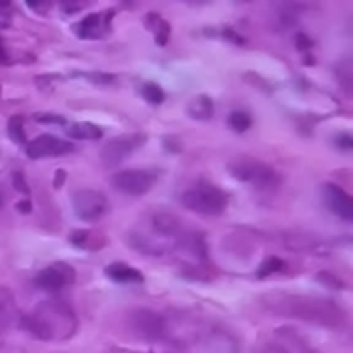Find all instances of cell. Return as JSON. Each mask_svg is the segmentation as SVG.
<instances>
[{"label":"cell","instance_id":"obj_5","mask_svg":"<svg viewBox=\"0 0 353 353\" xmlns=\"http://www.w3.org/2000/svg\"><path fill=\"white\" fill-rule=\"evenodd\" d=\"M126 326L133 336L143 341H159L168 334V323L152 309H133L126 317Z\"/></svg>","mask_w":353,"mask_h":353},{"label":"cell","instance_id":"obj_13","mask_svg":"<svg viewBox=\"0 0 353 353\" xmlns=\"http://www.w3.org/2000/svg\"><path fill=\"white\" fill-rule=\"evenodd\" d=\"M114 17V10H107V12H95L86 16L85 19L79 21L74 26L76 34L85 40H97L109 33L110 21Z\"/></svg>","mask_w":353,"mask_h":353},{"label":"cell","instance_id":"obj_14","mask_svg":"<svg viewBox=\"0 0 353 353\" xmlns=\"http://www.w3.org/2000/svg\"><path fill=\"white\" fill-rule=\"evenodd\" d=\"M150 226L161 238H179L183 233L181 219L171 212H155L150 217Z\"/></svg>","mask_w":353,"mask_h":353},{"label":"cell","instance_id":"obj_24","mask_svg":"<svg viewBox=\"0 0 353 353\" xmlns=\"http://www.w3.org/2000/svg\"><path fill=\"white\" fill-rule=\"evenodd\" d=\"M141 93H143L145 100H147V102H150L152 105H159V103L164 102V99H165L164 90H162L157 83H145Z\"/></svg>","mask_w":353,"mask_h":353},{"label":"cell","instance_id":"obj_17","mask_svg":"<svg viewBox=\"0 0 353 353\" xmlns=\"http://www.w3.org/2000/svg\"><path fill=\"white\" fill-rule=\"evenodd\" d=\"M105 274L116 283H141L143 281V274H141L138 269L130 268L128 264H124V262H114V264L107 265Z\"/></svg>","mask_w":353,"mask_h":353},{"label":"cell","instance_id":"obj_2","mask_svg":"<svg viewBox=\"0 0 353 353\" xmlns=\"http://www.w3.org/2000/svg\"><path fill=\"white\" fill-rule=\"evenodd\" d=\"M21 327L41 341L68 340L78 330L74 312L65 302H41L30 316L21 317Z\"/></svg>","mask_w":353,"mask_h":353},{"label":"cell","instance_id":"obj_33","mask_svg":"<svg viewBox=\"0 0 353 353\" xmlns=\"http://www.w3.org/2000/svg\"><path fill=\"white\" fill-rule=\"evenodd\" d=\"M310 47H312V40H310L307 34L303 33L296 34V48H300V50H309Z\"/></svg>","mask_w":353,"mask_h":353},{"label":"cell","instance_id":"obj_8","mask_svg":"<svg viewBox=\"0 0 353 353\" xmlns=\"http://www.w3.org/2000/svg\"><path fill=\"white\" fill-rule=\"evenodd\" d=\"M157 183V172L150 169H124L112 176V186L128 196H143Z\"/></svg>","mask_w":353,"mask_h":353},{"label":"cell","instance_id":"obj_38","mask_svg":"<svg viewBox=\"0 0 353 353\" xmlns=\"http://www.w3.org/2000/svg\"><path fill=\"white\" fill-rule=\"evenodd\" d=\"M3 59H6V52H3L2 43H0V61H3Z\"/></svg>","mask_w":353,"mask_h":353},{"label":"cell","instance_id":"obj_22","mask_svg":"<svg viewBox=\"0 0 353 353\" xmlns=\"http://www.w3.org/2000/svg\"><path fill=\"white\" fill-rule=\"evenodd\" d=\"M336 78L340 85L343 86L345 92L352 93V83H353V69L350 59H345L336 65Z\"/></svg>","mask_w":353,"mask_h":353},{"label":"cell","instance_id":"obj_20","mask_svg":"<svg viewBox=\"0 0 353 353\" xmlns=\"http://www.w3.org/2000/svg\"><path fill=\"white\" fill-rule=\"evenodd\" d=\"M7 133L10 140L17 145H23L26 141V133H24V121L21 116H12L7 123Z\"/></svg>","mask_w":353,"mask_h":353},{"label":"cell","instance_id":"obj_26","mask_svg":"<svg viewBox=\"0 0 353 353\" xmlns=\"http://www.w3.org/2000/svg\"><path fill=\"white\" fill-rule=\"evenodd\" d=\"M317 279H319L323 285L330 286V288H341V286H343V283H341L336 276L331 274V272H321V274L317 276Z\"/></svg>","mask_w":353,"mask_h":353},{"label":"cell","instance_id":"obj_23","mask_svg":"<svg viewBox=\"0 0 353 353\" xmlns=\"http://www.w3.org/2000/svg\"><path fill=\"white\" fill-rule=\"evenodd\" d=\"M285 269V261L279 257H268L264 262L261 264V268L257 269V278L259 279H264L268 276L272 274H278Z\"/></svg>","mask_w":353,"mask_h":353},{"label":"cell","instance_id":"obj_15","mask_svg":"<svg viewBox=\"0 0 353 353\" xmlns=\"http://www.w3.org/2000/svg\"><path fill=\"white\" fill-rule=\"evenodd\" d=\"M145 28L154 34L155 43L164 47L169 41V37H171V24L157 12H148L143 19Z\"/></svg>","mask_w":353,"mask_h":353},{"label":"cell","instance_id":"obj_3","mask_svg":"<svg viewBox=\"0 0 353 353\" xmlns=\"http://www.w3.org/2000/svg\"><path fill=\"white\" fill-rule=\"evenodd\" d=\"M228 172L240 183H247L259 190H272L279 183V176L265 162L252 157H238L228 164Z\"/></svg>","mask_w":353,"mask_h":353},{"label":"cell","instance_id":"obj_29","mask_svg":"<svg viewBox=\"0 0 353 353\" xmlns=\"http://www.w3.org/2000/svg\"><path fill=\"white\" fill-rule=\"evenodd\" d=\"M336 145L341 148V150L350 152L352 148H353V138H352V134L343 133V134H340V137H336Z\"/></svg>","mask_w":353,"mask_h":353},{"label":"cell","instance_id":"obj_25","mask_svg":"<svg viewBox=\"0 0 353 353\" xmlns=\"http://www.w3.org/2000/svg\"><path fill=\"white\" fill-rule=\"evenodd\" d=\"M12 185L17 192L24 193V195H30V186H28L26 179H24L23 172H14L12 174Z\"/></svg>","mask_w":353,"mask_h":353},{"label":"cell","instance_id":"obj_31","mask_svg":"<svg viewBox=\"0 0 353 353\" xmlns=\"http://www.w3.org/2000/svg\"><path fill=\"white\" fill-rule=\"evenodd\" d=\"M88 238H90L88 231L79 230V231H74V233H72L71 241L76 245V247H85V241L88 240Z\"/></svg>","mask_w":353,"mask_h":353},{"label":"cell","instance_id":"obj_35","mask_svg":"<svg viewBox=\"0 0 353 353\" xmlns=\"http://www.w3.org/2000/svg\"><path fill=\"white\" fill-rule=\"evenodd\" d=\"M17 212L21 214H30L31 212V202L30 200H21L19 203H17Z\"/></svg>","mask_w":353,"mask_h":353},{"label":"cell","instance_id":"obj_1","mask_svg":"<svg viewBox=\"0 0 353 353\" xmlns=\"http://www.w3.org/2000/svg\"><path fill=\"white\" fill-rule=\"evenodd\" d=\"M262 305L276 316L292 317L330 330H343L348 324V314L343 307L338 305L334 300L321 296L271 293L262 296Z\"/></svg>","mask_w":353,"mask_h":353},{"label":"cell","instance_id":"obj_12","mask_svg":"<svg viewBox=\"0 0 353 353\" xmlns=\"http://www.w3.org/2000/svg\"><path fill=\"white\" fill-rule=\"evenodd\" d=\"M323 200L327 209L343 221L353 219V200L341 186L326 183L323 185Z\"/></svg>","mask_w":353,"mask_h":353},{"label":"cell","instance_id":"obj_21","mask_svg":"<svg viewBox=\"0 0 353 353\" xmlns=\"http://www.w3.org/2000/svg\"><path fill=\"white\" fill-rule=\"evenodd\" d=\"M228 124L236 133H245L252 126V117L245 110H233L228 117Z\"/></svg>","mask_w":353,"mask_h":353},{"label":"cell","instance_id":"obj_18","mask_svg":"<svg viewBox=\"0 0 353 353\" xmlns=\"http://www.w3.org/2000/svg\"><path fill=\"white\" fill-rule=\"evenodd\" d=\"M186 114L195 121H209L214 116V102L207 95H196L186 105Z\"/></svg>","mask_w":353,"mask_h":353},{"label":"cell","instance_id":"obj_34","mask_svg":"<svg viewBox=\"0 0 353 353\" xmlns=\"http://www.w3.org/2000/svg\"><path fill=\"white\" fill-rule=\"evenodd\" d=\"M62 10H65V12H69V14H74L76 10H81V9H85L86 7V3H62Z\"/></svg>","mask_w":353,"mask_h":353},{"label":"cell","instance_id":"obj_32","mask_svg":"<svg viewBox=\"0 0 353 353\" xmlns=\"http://www.w3.org/2000/svg\"><path fill=\"white\" fill-rule=\"evenodd\" d=\"M90 79H92L93 83H97V85H110V83L114 81V76H110V74H99V72H97V74H90L88 76Z\"/></svg>","mask_w":353,"mask_h":353},{"label":"cell","instance_id":"obj_19","mask_svg":"<svg viewBox=\"0 0 353 353\" xmlns=\"http://www.w3.org/2000/svg\"><path fill=\"white\" fill-rule=\"evenodd\" d=\"M68 137L74 140H99L102 138V130L92 123H76L68 128Z\"/></svg>","mask_w":353,"mask_h":353},{"label":"cell","instance_id":"obj_9","mask_svg":"<svg viewBox=\"0 0 353 353\" xmlns=\"http://www.w3.org/2000/svg\"><path fill=\"white\" fill-rule=\"evenodd\" d=\"M71 152H74V145L64 138L55 137V134H41L26 145V155L33 161L48 157H64Z\"/></svg>","mask_w":353,"mask_h":353},{"label":"cell","instance_id":"obj_28","mask_svg":"<svg viewBox=\"0 0 353 353\" xmlns=\"http://www.w3.org/2000/svg\"><path fill=\"white\" fill-rule=\"evenodd\" d=\"M34 119L43 124H65L64 117L54 116V114H38V116H34Z\"/></svg>","mask_w":353,"mask_h":353},{"label":"cell","instance_id":"obj_30","mask_svg":"<svg viewBox=\"0 0 353 353\" xmlns=\"http://www.w3.org/2000/svg\"><path fill=\"white\" fill-rule=\"evenodd\" d=\"M223 37L226 38V40L233 41V43H236V45H243L245 43V38L241 37V34H238L236 31L233 30V28H224Z\"/></svg>","mask_w":353,"mask_h":353},{"label":"cell","instance_id":"obj_7","mask_svg":"<svg viewBox=\"0 0 353 353\" xmlns=\"http://www.w3.org/2000/svg\"><path fill=\"white\" fill-rule=\"evenodd\" d=\"M145 143H147V134L143 133L121 134L103 145L102 152H100V161L105 168H116Z\"/></svg>","mask_w":353,"mask_h":353},{"label":"cell","instance_id":"obj_27","mask_svg":"<svg viewBox=\"0 0 353 353\" xmlns=\"http://www.w3.org/2000/svg\"><path fill=\"white\" fill-rule=\"evenodd\" d=\"M255 353H292V352L279 343H265V345H261V347L255 350Z\"/></svg>","mask_w":353,"mask_h":353},{"label":"cell","instance_id":"obj_10","mask_svg":"<svg viewBox=\"0 0 353 353\" xmlns=\"http://www.w3.org/2000/svg\"><path fill=\"white\" fill-rule=\"evenodd\" d=\"M34 281H37V286H40L45 292H57L76 281V272L65 262H57V264L41 269Z\"/></svg>","mask_w":353,"mask_h":353},{"label":"cell","instance_id":"obj_16","mask_svg":"<svg viewBox=\"0 0 353 353\" xmlns=\"http://www.w3.org/2000/svg\"><path fill=\"white\" fill-rule=\"evenodd\" d=\"M14 319H16V300L9 288L0 286V336L9 330Z\"/></svg>","mask_w":353,"mask_h":353},{"label":"cell","instance_id":"obj_4","mask_svg":"<svg viewBox=\"0 0 353 353\" xmlns=\"http://www.w3.org/2000/svg\"><path fill=\"white\" fill-rule=\"evenodd\" d=\"M181 202L192 212L216 217L226 210L228 195L212 185H199L186 190L181 196Z\"/></svg>","mask_w":353,"mask_h":353},{"label":"cell","instance_id":"obj_37","mask_svg":"<svg viewBox=\"0 0 353 353\" xmlns=\"http://www.w3.org/2000/svg\"><path fill=\"white\" fill-rule=\"evenodd\" d=\"M3 205H6V195H3V190L0 188V210L3 209Z\"/></svg>","mask_w":353,"mask_h":353},{"label":"cell","instance_id":"obj_11","mask_svg":"<svg viewBox=\"0 0 353 353\" xmlns=\"http://www.w3.org/2000/svg\"><path fill=\"white\" fill-rule=\"evenodd\" d=\"M279 241L286 250L299 252V254L307 255H326L327 247L323 240L310 233H302V231H285L279 234Z\"/></svg>","mask_w":353,"mask_h":353},{"label":"cell","instance_id":"obj_6","mask_svg":"<svg viewBox=\"0 0 353 353\" xmlns=\"http://www.w3.org/2000/svg\"><path fill=\"white\" fill-rule=\"evenodd\" d=\"M71 205L74 216H78L81 221H86V223H93V221H99L100 217L109 212L110 203L109 199L99 190L85 188L72 193Z\"/></svg>","mask_w":353,"mask_h":353},{"label":"cell","instance_id":"obj_36","mask_svg":"<svg viewBox=\"0 0 353 353\" xmlns=\"http://www.w3.org/2000/svg\"><path fill=\"white\" fill-rule=\"evenodd\" d=\"M28 7L33 10H37V12L45 14V10L50 9V3H28Z\"/></svg>","mask_w":353,"mask_h":353}]
</instances>
